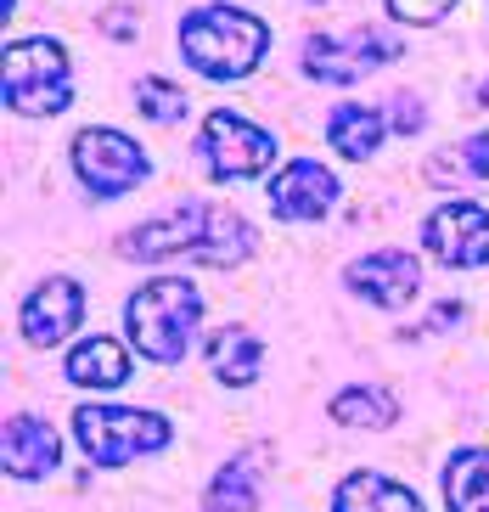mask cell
I'll use <instances>...</instances> for the list:
<instances>
[{
  "instance_id": "cell-1",
  "label": "cell",
  "mask_w": 489,
  "mask_h": 512,
  "mask_svg": "<svg viewBox=\"0 0 489 512\" xmlns=\"http://www.w3.org/2000/svg\"><path fill=\"white\" fill-rule=\"evenodd\" d=\"M130 259H197V265H214V271H231L253 254V231L248 220H237L231 209H214V203H186V209L163 214L152 226H135L119 242Z\"/></svg>"
},
{
  "instance_id": "cell-2",
  "label": "cell",
  "mask_w": 489,
  "mask_h": 512,
  "mask_svg": "<svg viewBox=\"0 0 489 512\" xmlns=\"http://www.w3.org/2000/svg\"><path fill=\"white\" fill-rule=\"evenodd\" d=\"M270 46V29L242 6H197L180 23V57L208 79H242L259 68Z\"/></svg>"
},
{
  "instance_id": "cell-3",
  "label": "cell",
  "mask_w": 489,
  "mask_h": 512,
  "mask_svg": "<svg viewBox=\"0 0 489 512\" xmlns=\"http://www.w3.org/2000/svg\"><path fill=\"white\" fill-rule=\"evenodd\" d=\"M197 316H203L197 287L186 276H158L130 299V338L147 361L180 366L197 344Z\"/></svg>"
},
{
  "instance_id": "cell-4",
  "label": "cell",
  "mask_w": 489,
  "mask_h": 512,
  "mask_svg": "<svg viewBox=\"0 0 489 512\" xmlns=\"http://www.w3.org/2000/svg\"><path fill=\"white\" fill-rule=\"evenodd\" d=\"M74 434L96 467H119L141 451H163L169 445V422L141 406H79Z\"/></svg>"
},
{
  "instance_id": "cell-5",
  "label": "cell",
  "mask_w": 489,
  "mask_h": 512,
  "mask_svg": "<svg viewBox=\"0 0 489 512\" xmlns=\"http://www.w3.org/2000/svg\"><path fill=\"white\" fill-rule=\"evenodd\" d=\"M74 102L68 91V51L57 40H17L6 46V107L23 119H45Z\"/></svg>"
},
{
  "instance_id": "cell-6",
  "label": "cell",
  "mask_w": 489,
  "mask_h": 512,
  "mask_svg": "<svg viewBox=\"0 0 489 512\" xmlns=\"http://www.w3.org/2000/svg\"><path fill=\"white\" fill-rule=\"evenodd\" d=\"M197 152H203V164H208L214 181H248V175L270 169V158H276V136H265V130L248 124L242 113H225L220 107V113H208Z\"/></svg>"
},
{
  "instance_id": "cell-7",
  "label": "cell",
  "mask_w": 489,
  "mask_h": 512,
  "mask_svg": "<svg viewBox=\"0 0 489 512\" xmlns=\"http://www.w3.org/2000/svg\"><path fill=\"white\" fill-rule=\"evenodd\" d=\"M74 169L96 197H119L135 181H147V152L119 130H79L74 136Z\"/></svg>"
},
{
  "instance_id": "cell-8",
  "label": "cell",
  "mask_w": 489,
  "mask_h": 512,
  "mask_svg": "<svg viewBox=\"0 0 489 512\" xmlns=\"http://www.w3.org/2000/svg\"><path fill=\"white\" fill-rule=\"evenodd\" d=\"M400 57V40L383 29H355L349 40H310L304 51V68H310L321 85H355L366 79L371 68H383V62Z\"/></svg>"
},
{
  "instance_id": "cell-9",
  "label": "cell",
  "mask_w": 489,
  "mask_h": 512,
  "mask_svg": "<svg viewBox=\"0 0 489 512\" xmlns=\"http://www.w3.org/2000/svg\"><path fill=\"white\" fill-rule=\"evenodd\" d=\"M422 237H428L439 265H450V271H478L489 259V209H478V203H445L428 220Z\"/></svg>"
},
{
  "instance_id": "cell-10",
  "label": "cell",
  "mask_w": 489,
  "mask_h": 512,
  "mask_svg": "<svg viewBox=\"0 0 489 512\" xmlns=\"http://www.w3.org/2000/svg\"><path fill=\"white\" fill-rule=\"evenodd\" d=\"M79 316H85L79 282L74 276H51V282H40L29 293V304H23V338H29L34 349H51L79 327Z\"/></svg>"
},
{
  "instance_id": "cell-11",
  "label": "cell",
  "mask_w": 489,
  "mask_h": 512,
  "mask_svg": "<svg viewBox=\"0 0 489 512\" xmlns=\"http://www.w3.org/2000/svg\"><path fill=\"white\" fill-rule=\"evenodd\" d=\"M332 203H338V175L321 169L315 158H298V164H287L270 181V209H276V220H321Z\"/></svg>"
},
{
  "instance_id": "cell-12",
  "label": "cell",
  "mask_w": 489,
  "mask_h": 512,
  "mask_svg": "<svg viewBox=\"0 0 489 512\" xmlns=\"http://www.w3.org/2000/svg\"><path fill=\"white\" fill-rule=\"evenodd\" d=\"M349 287L366 293L371 304H383V310H400V304L416 299L422 271H416V259L405 248H383V254H366L349 265Z\"/></svg>"
},
{
  "instance_id": "cell-13",
  "label": "cell",
  "mask_w": 489,
  "mask_h": 512,
  "mask_svg": "<svg viewBox=\"0 0 489 512\" xmlns=\"http://www.w3.org/2000/svg\"><path fill=\"white\" fill-rule=\"evenodd\" d=\"M0 456H6V473H17V479H45V473L57 467V456H62V439H57V428H51L45 417L17 411V417L6 422Z\"/></svg>"
},
{
  "instance_id": "cell-14",
  "label": "cell",
  "mask_w": 489,
  "mask_h": 512,
  "mask_svg": "<svg viewBox=\"0 0 489 512\" xmlns=\"http://www.w3.org/2000/svg\"><path fill=\"white\" fill-rule=\"evenodd\" d=\"M332 512H422L411 484H394L383 473H349L332 496Z\"/></svg>"
},
{
  "instance_id": "cell-15",
  "label": "cell",
  "mask_w": 489,
  "mask_h": 512,
  "mask_svg": "<svg viewBox=\"0 0 489 512\" xmlns=\"http://www.w3.org/2000/svg\"><path fill=\"white\" fill-rule=\"evenodd\" d=\"M124 377H130V355L113 338H85L68 355V383H79V389H119Z\"/></svg>"
},
{
  "instance_id": "cell-16",
  "label": "cell",
  "mask_w": 489,
  "mask_h": 512,
  "mask_svg": "<svg viewBox=\"0 0 489 512\" xmlns=\"http://www.w3.org/2000/svg\"><path fill=\"white\" fill-rule=\"evenodd\" d=\"M208 366L220 383L231 389H248L253 377H259V338L248 327H220L214 332V344H208Z\"/></svg>"
},
{
  "instance_id": "cell-17",
  "label": "cell",
  "mask_w": 489,
  "mask_h": 512,
  "mask_svg": "<svg viewBox=\"0 0 489 512\" xmlns=\"http://www.w3.org/2000/svg\"><path fill=\"white\" fill-rule=\"evenodd\" d=\"M326 141H332L343 158H371L377 141H383V113H371L366 102L332 107V119H326Z\"/></svg>"
},
{
  "instance_id": "cell-18",
  "label": "cell",
  "mask_w": 489,
  "mask_h": 512,
  "mask_svg": "<svg viewBox=\"0 0 489 512\" xmlns=\"http://www.w3.org/2000/svg\"><path fill=\"white\" fill-rule=\"evenodd\" d=\"M450 512H489V451H456L445 467Z\"/></svg>"
},
{
  "instance_id": "cell-19",
  "label": "cell",
  "mask_w": 489,
  "mask_h": 512,
  "mask_svg": "<svg viewBox=\"0 0 489 512\" xmlns=\"http://www.w3.org/2000/svg\"><path fill=\"white\" fill-rule=\"evenodd\" d=\"M253 479H259V462L253 456H231L220 467L214 490H208V512H253Z\"/></svg>"
},
{
  "instance_id": "cell-20",
  "label": "cell",
  "mask_w": 489,
  "mask_h": 512,
  "mask_svg": "<svg viewBox=\"0 0 489 512\" xmlns=\"http://www.w3.org/2000/svg\"><path fill=\"white\" fill-rule=\"evenodd\" d=\"M394 417L400 411H394V400L383 389H343L332 400V422H343V428H388Z\"/></svg>"
},
{
  "instance_id": "cell-21",
  "label": "cell",
  "mask_w": 489,
  "mask_h": 512,
  "mask_svg": "<svg viewBox=\"0 0 489 512\" xmlns=\"http://www.w3.org/2000/svg\"><path fill=\"white\" fill-rule=\"evenodd\" d=\"M135 107H141L152 124H180L192 113V96L180 91V85H169V79H141V85H135Z\"/></svg>"
},
{
  "instance_id": "cell-22",
  "label": "cell",
  "mask_w": 489,
  "mask_h": 512,
  "mask_svg": "<svg viewBox=\"0 0 489 512\" xmlns=\"http://www.w3.org/2000/svg\"><path fill=\"white\" fill-rule=\"evenodd\" d=\"M450 6H461V0H388V12L400 17V23H416V29H428V23H439V17H450Z\"/></svg>"
},
{
  "instance_id": "cell-23",
  "label": "cell",
  "mask_w": 489,
  "mask_h": 512,
  "mask_svg": "<svg viewBox=\"0 0 489 512\" xmlns=\"http://www.w3.org/2000/svg\"><path fill=\"white\" fill-rule=\"evenodd\" d=\"M461 158H467V169H473V175H484V181H489V130L467 141V152H461Z\"/></svg>"
},
{
  "instance_id": "cell-24",
  "label": "cell",
  "mask_w": 489,
  "mask_h": 512,
  "mask_svg": "<svg viewBox=\"0 0 489 512\" xmlns=\"http://www.w3.org/2000/svg\"><path fill=\"white\" fill-rule=\"evenodd\" d=\"M478 107H489V79H484V85H478Z\"/></svg>"
},
{
  "instance_id": "cell-25",
  "label": "cell",
  "mask_w": 489,
  "mask_h": 512,
  "mask_svg": "<svg viewBox=\"0 0 489 512\" xmlns=\"http://www.w3.org/2000/svg\"><path fill=\"white\" fill-rule=\"evenodd\" d=\"M17 12V0H0V17H12Z\"/></svg>"
}]
</instances>
